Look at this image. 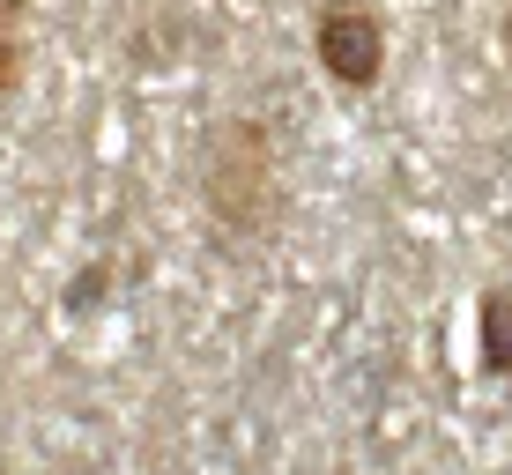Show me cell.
I'll list each match as a JSON object with an SVG mask.
<instances>
[{
  "label": "cell",
  "instance_id": "obj_3",
  "mask_svg": "<svg viewBox=\"0 0 512 475\" xmlns=\"http://www.w3.org/2000/svg\"><path fill=\"white\" fill-rule=\"evenodd\" d=\"M475 342H483V372L505 379L512 372V283H490L475 305Z\"/></svg>",
  "mask_w": 512,
  "mask_h": 475
},
{
  "label": "cell",
  "instance_id": "obj_4",
  "mask_svg": "<svg viewBox=\"0 0 512 475\" xmlns=\"http://www.w3.org/2000/svg\"><path fill=\"white\" fill-rule=\"evenodd\" d=\"M8 15H15V8H0V90L15 82V30H8Z\"/></svg>",
  "mask_w": 512,
  "mask_h": 475
},
{
  "label": "cell",
  "instance_id": "obj_2",
  "mask_svg": "<svg viewBox=\"0 0 512 475\" xmlns=\"http://www.w3.org/2000/svg\"><path fill=\"white\" fill-rule=\"evenodd\" d=\"M312 60L334 90H372L386 75V15L372 0H327L312 23Z\"/></svg>",
  "mask_w": 512,
  "mask_h": 475
},
{
  "label": "cell",
  "instance_id": "obj_1",
  "mask_svg": "<svg viewBox=\"0 0 512 475\" xmlns=\"http://www.w3.org/2000/svg\"><path fill=\"white\" fill-rule=\"evenodd\" d=\"M275 149H268V127L260 119H231V127L216 134V149H208V208H216L223 231L238 238H260V223H268V201H275Z\"/></svg>",
  "mask_w": 512,
  "mask_h": 475
}]
</instances>
